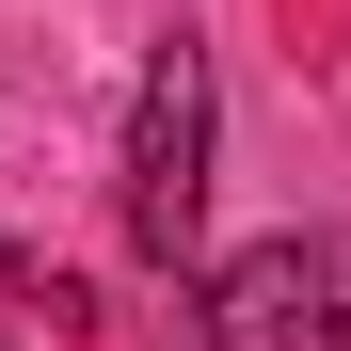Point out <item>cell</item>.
I'll return each instance as SVG.
<instances>
[{
    "mask_svg": "<svg viewBox=\"0 0 351 351\" xmlns=\"http://www.w3.org/2000/svg\"><path fill=\"white\" fill-rule=\"evenodd\" d=\"M112 208H128V256H160V271L192 256V223H208V48H192V32H160V48H144Z\"/></svg>",
    "mask_w": 351,
    "mask_h": 351,
    "instance_id": "obj_1",
    "label": "cell"
},
{
    "mask_svg": "<svg viewBox=\"0 0 351 351\" xmlns=\"http://www.w3.org/2000/svg\"><path fill=\"white\" fill-rule=\"evenodd\" d=\"M192 335H208V351H351V223L223 256L208 304H192Z\"/></svg>",
    "mask_w": 351,
    "mask_h": 351,
    "instance_id": "obj_2",
    "label": "cell"
}]
</instances>
